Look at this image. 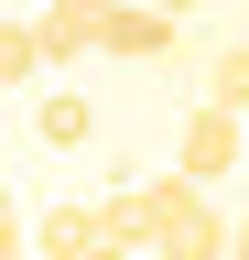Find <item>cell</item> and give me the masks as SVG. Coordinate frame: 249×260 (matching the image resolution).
Returning <instances> with one entry per match:
<instances>
[{
  "label": "cell",
  "instance_id": "obj_1",
  "mask_svg": "<svg viewBox=\"0 0 249 260\" xmlns=\"http://www.w3.org/2000/svg\"><path fill=\"white\" fill-rule=\"evenodd\" d=\"M228 249H238V217H217L184 162L152 174V260H228Z\"/></svg>",
  "mask_w": 249,
  "mask_h": 260
},
{
  "label": "cell",
  "instance_id": "obj_2",
  "mask_svg": "<svg viewBox=\"0 0 249 260\" xmlns=\"http://www.w3.org/2000/svg\"><path fill=\"white\" fill-rule=\"evenodd\" d=\"M249 109H228V98H195L184 109V130H173V162L195 184H217V174H238V152H249V130H238Z\"/></svg>",
  "mask_w": 249,
  "mask_h": 260
},
{
  "label": "cell",
  "instance_id": "obj_3",
  "mask_svg": "<svg viewBox=\"0 0 249 260\" xmlns=\"http://www.w3.org/2000/svg\"><path fill=\"white\" fill-rule=\"evenodd\" d=\"M98 54L163 65V54H173V11H163V0H119V11H98Z\"/></svg>",
  "mask_w": 249,
  "mask_h": 260
},
{
  "label": "cell",
  "instance_id": "obj_4",
  "mask_svg": "<svg viewBox=\"0 0 249 260\" xmlns=\"http://www.w3.org/2000/svg\"><path fill=\"white\" fill-rule=\"evenodd\" d=\"M98 239H119L109 206H44V228H33V249H44V260H87Z\"/></svg>",
  "mask_w": 249,
  "mask_h": 260
},
{
  "label": "cell",
  "instance_id": "obj_5",
  "mask_svg": "<svg viewBox=\"0 0 249 260\" xmlns=\"http://www.w3.org/2000/svg\"><path fill=\"white\" fill-rule=\"evenodd\" d=\"M33 32H44V54H54V65L98 54V11H87V0H44V11H33Z\"/></svg>",
  "mask_w": 249,
  "mask_h": 260
},
{
  "label": "cell",
  "instance_id": "obj_6",
  "mask_svg": "<svg viewBox=\"0 0 249 260\" xmlns=\"http://www.w3.org/2000/svg\"><path fill=\"white\" fill-rule=\"evenodd\" d=\"M33 130H44V152H76V141H87V130H98V109H87V98H76V87H54V98H44V109H33Z\"/></svg>",
  "mask_w": 249,
  "mask_h": 260
},
{
  "label": "cell",
  "instance_id": "obj_7",
  "mask_svg": "<svg viewBox=\"0 0 249 260\" xmlns=\"http://www.w3.org/2000/svg\"><path fill=\"white\" fill-rule=\"evenodd\" d=\"M44 65H54V54H44V32H33V22H11V32H0V87H33Z\"/></svg>",
  "mask_w": 249,
  "mask_h": 260
},
{
  "label": "cell",
  "instance_id": "obj_8",
  "mask_svg": "<svg viewBox=\"0 0 249 260\" xmlns=\"http://www.w3.org/2000/svg\"><path fill=\"white\" fill-rule=\"evenodd\" d=\"M206 76H217L206 98H228V109H249V44H228V54H217V65H206Z\"/></svg>",
  "mask_w": 249,
  "mask_h": 260
},
{
  "label": "cell",
  "instance_id": "obj_9",
  "mask_svg": "<svg viewBox=\"0 0 249 260\" xmlns=\"http://www.w3.org/2000/svg\"><path fill=\"white\" fill-rule=\"evenodd\" d=\"M87 260H152L141 239H98V249H87Z\"/></svg>",
  "mask_w": 249,
  "mask_h": 260
},
{
  "label": "cell",
  "instance_id": "obj_10",
  "mask_svg": "<svg viewBox=\"0 0 249 260\" xmlns=\"http://www.w3.org/2000/svg\"><path fill=\"white\" fill-rule=\"evenodd\" d=\"M228 260H249V206H238V249H228Z\"/></svg>",
  "mask_w": 249,
  "mask_h": 260
},
{
  "label": "cell",
  "instance_id": "obj_11",
  "mask_svg": "<svg viewBox=\"0 0 249 260\" xmlns=\"http://www.w3.org/2000/svg\"><path fill=\"white\" fill-rule=\"evenodd\" d=\"M163 11H173V22H184V11H195V0H163Z\"/></svg>",
  "mask_w": 249,
  "mask_h": 260
},
{
  "label": "cell",
  "instance_id": "obj_12",
  "mask_svg": "<svg viewBox=\"0 0 249 260\" xmlns=\"http://www.w3.org/2000/svg\"><path fill=\"white\" fill-rule=\"evenodd\" d=\"M87 11H119V0H87Z\"/></svg>",
  "mask_w": 249,
  "mask_h": 260
},
{
  "label": "cell",
  "instance_id": "obj_13",
  "mask_svg": "<svg viewBox=\"0 0 249 260\" xmlns=\"http://www.w3.org/2000/svg\"><path fill=\"white\" fill-rule=\"evenodd\" d=\"M33 11H44V0H33Z\"/></svg>",
  "mask_w": 249,
  "mask_h": 260
}]
</instances>
